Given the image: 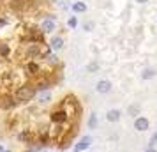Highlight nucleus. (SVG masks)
I'll use <instances>...</instances> for the list:
<instances>
[{
	"label": "nucleus",
	"instance_id": "obj_30",
	"mask_svg": "<svg viewBox=\"0 0 157 152\" xmlns=\"http://www.w3.org/2000/svg\"><path fill=\"white\" fill-rule=\"evenodd\" d=\"M6 150V147H4V143H0V152H4Z\"/></svg>",
	"mask_w": 157,
	"mask_h": 152
},
{
	"label": "nucleus",
	"instance_id": "obj_16",
	"mask_svg": "<svg viewBox=\"0 0 157 152\" xmlns=\"http://www.w3.org/2000/svg\"><path fill=\"white\" fill-rule=\"evenodd\" d=\"M37 103L39 104H48V103H51V99H53V95H51L50 90H44V92H37Z\"/></svg>",
	"mask_w": 157,
	"mask_h": 152
},
{
	"label": "nucleus",
	"instance_id": "obj_2",
	"mask_svg": "<svg viewBox=\"0 0 157 152\" xmlns=\"http://www.w3.org/2000/svg\"><path fill=\"white\" fill-rule=\"evenodd\" d=\"M25 74L30 76V78H37V80L46 76V72L43 71V65L39 64L37 60H27L25 62Z\"/></svg>",
	"mask_w": 157,
	"mask_h": 152
},
{
	"label": "nucleus",
	"instance_id": "obj_7",
	"mask_svg": "<svg viewBox=\"0 0 157 152\" xmlns=\"http://www.w3.org/2000/svg\"><path fill=\"white\" fill-rule=\"evenodd\" d=\"M16 106H18V101L14 99V95L13 94H2L0 95V108L2 110L11 111V110H14Z\"/></svg>",
	"mask_w": 157,
	"mask_h": 152
},
{
	"label": "nucleus",
	"instance_id": "obj_9",
	"mask_svg": "<svg viewBox=\"0 0 157 152\" xmlns=\"http://www.w3.org/2000/svg\"><path fill=\"white\" fill-rule=\"evenodd\" d=\"M92 145V136H88V134H85V136H81L74 143V147H72V152H85L88 147Z\"/></svg>",
	"mask_w": 157,
	"mask_h": 152
},
{
	"label": "nucleus",
	"instance_id": "obj_1",
	"mask_svg": "<svg viewBox=\"0 0 157 152\" xmlns=\"http://www.w3.org/2000/svg\"><path fill=\"white\" fill-rule=\"evenodd\" d=\"M13 95H14V99L18 101V104H27V103H30L37 95L36 85L34 83H23V85H20L13 92Z\"/></svg>",
	"mask_w": 157,
	"mask_h": 152
},
{
	"label": "nucleus",
	"instance_id": "obj_31",
	"mask_svg": "<svg viewBox=\"0 0 157 152\" xmlns=\"http://www.w3.org/2000/svg\"><path fill=\"white\" fill-rule=\"evenodd\" d=\"M4 152H13V150H7V149H6V150H4Z\"/></svg>",
	"mask_w": 157,
	"mask_h": 152
},
{
	"label": "nucleus",
	"instance_id": "obj_29",
	"mask_svg": "<svg viewBox=\"0 0 157 152\" xmlns=\"http://www.w3.org/2000/svg\"><path fill=\"white\" fill-rule=\"evenodd\" d=\"M136 2H138V4H147L148 0H136Z\"/></svg>",
	"mask_w": 157,
	"mask_h": 152
},
{
	"label": "nucleus",
	"instance_id": "obj_11",
	"mask_svg": "<svg viewBox=\"0 0 157 152\" xmlns=\"http://www.w3.org/2000/svg\"><path fill=\"white\" fill-rule=\"evenodd\" d=\"M134 129L138 131V133H145V131H148L150 129V120L147 119V117H143V115H140V117H136L134 119Z\"/></svg>",
	"mask_w": 157,
	"mask_h": 152
},
{
	"label": "nucleus",
	"instance_id": "obj_10",
	"mask_svg": "<svg viewBox=\"0 0 157 152\" xmlns=\"http://www.w3.org/2000/svg\"><path fill=\"white\" fill-rule=\"evenodd\" d=\"M36 142H37V145H39L41 149H44V147H48V145H51V136H50V131H48V129L39 131V133L36 134Z\"/></svg>",
	"mask_w": 157,
	"mask_h": 152
},
{
	"label": "nucleus",
	"instance_id": "obj_18",
	"mask_svg": "<svg viewBox=\"0 0 157 152\" xmlns=\"http://www.w3.org/2000/svg\"><path fill=\"white\" fill-rule=\"evenodd\" d=\"M97 126H99V119H97V113L95 111H92L90 115H88V119H86V127L90 131L97 129Z\"/></svg>",
	"mask_w": 157,
	"mask_h": 152
},
{
	"label": "nucleus",
	"instance_id": "obj_15",
	"mask_svg": "<svg viewBox=\"0 0 157 152\" xmlns=\"http://www.w3.org/2000/svg\"><path fill=\"white\" fill-rule=\"evenodd\" d=\"M43 60H44V64H48L50 67H57V65H60V60H58L57 53H53V51H50Z\"/></svg>",
	"mask_w": 157,
	"mask_h": 152
},
{
	"label": "nucleus",
	"instance_id": "obj_8",
	"mask_svg": "<svg viewBox=\"0 0 157 152\" xmlns=\"http://www.w3.org/2000/svg\"><path fill=\"white\" fill-rule=\"evenodd\" d=\"M34 85H36L37 92H44V90H50V88L55 85V80H53V78H50V76L46 74V76H43V78H39V80H37V83H34Z\"/></svg>",
	"mask_w": 157,
	"mask_h": 152
},
{
	"label": "nucleus",
	"instance_id": "obj_26",
	"mask_svg": "<svg viewBox=\"0 0 157 152\" xmlns=\"http://www.w3.org/2000/svg\"><path fill=\"white\" fill-rule=\"evenodd\" d=\"M83 29H85L86 32H88V30H92V29H94V23H92V21H90V23H85V25H83Z\"/></svg>",
	"mask_w": 157,
	"mask_h": 152
},
{
	"label": "nucleus",
	"instance_id": "obj_23",
	"mask_svg": "<svg viewBox=\"0 0 157 152\" xmlns=\"http://www.w3.org/2000/svg\"><path fill=\"white\" fill-rule=\"evenodd\" d=\"M101 69L99 62H90V64H86V72H90V74H94V72H97Z\"/></svg>",
	"mask_w": 157,
	"mask_h": 152
},
{
	"label": "nucleus",
	"instance_id": "obj_27",
	"mask_svg": "<svg viewBox=\"0 0 157 152\" xmlns=\"http://www.w3.org/2000/svg\"><path fill=\"white\" fill-rule=\"evenodd\" d=\"M7 23H9V20H7V18H0V29H2V27H6Z\"/></svg>",
	"mask_w": 157,
	"mask_h": 152
},
{
	"label": "nucleus",
	"instance_id": "obj_4",
	"mask_svg": "<svg viewBox=\"0 0 157 152\" xmlns=\"http://www.w3.org/2000/svg\"><path fill=\"white\" fill-rule=\"evenodd\" d=\"M41 53H43V46L41 44H27L25 53H23V58L36 60V58H41Z\"/></svg>",
	"mask_w": 157,
	"mask_h": 152
},
{
	"label": "nucleus",
	"instance_id": "obj_14",
	"mask_svg": "<svg viewBox=\"0 0 157 152\" xmlns=\"http://www.w3.org/2000/svg\"><path fill=\"white\" fill-rule=\"evenodd\" d=\"M48 48H50L53 53H58V51L64 48V39H62L60 36H53L51 41H50V44H48Z\"/></svg>",
	"mask_w": 157,
	"mask_h": 152
},
{
	"label": "nucleus",
	"instance_id": "obj_21",
	"mask_svg": "<svg viewBox=\"0 0 157 152\" xmlns=\"http://www.w3.org/2000/svg\"><path fill=\"white\" fill-rule=\"evenodd\" d=\"M71 7H72V13H76V14L86 13V4H85V2H74Z\"/></svg>",
	"mask_w": 157,
	"mask_h": 152
},
{
	"label": "nucleus",
	"instance_id": "obj_24",
	"mask_svg": "<svg viewBox=\"0 0 157 152\" xmlns=\"http://www.w3.org/2000/svg\"><path fill=\"white\" fill-rule=\"evenodd\" d=\"M67 27L69 29H76L78 27V16H69V20H67Z\"/></svg>",
	"mask_w": 157,
	"mask_h": 152
},
{
	"label": "nucleus",
	"instance_id": "obj_12",
	"mask_svg": "<svg viewBox=\"0 0 157 152\" xmlns=\"http://www.w3.org/2000/svg\"><path fill=\"white\" fill-rule=\"evenodd\" d=\"M95 90H97V94H109L113 90V83L109 80H99L95 83Z\"/></svg>",
	"mask_w": 157,
	"mask_h": 152
},
{
	"label": "nucleus",
	"instance_id": "obj_19",
	"mask_svg": "<svg viewBox=\"0 0 157 152\" xmlns=\"http://www.w3.org/2000/svg\"><path fill=\"white\" fill-rule=\"evenodd\" d=\"M127 113H129V117L136 119V117L141 115V106H140L138 103H132V104H129L127 106Z\"/></svg>",
	"mask_w": 157,
	"mask_h": 152
},
{
	"label": "nucleus",
	"instance_id": "obj_5",
	"mask_svg": "<svg viewBox=\"0 0 157 152\" xmlns=\"http://www.w3.org/2000/svg\"><path fill=\"white\" fill-rule=\"evenodd\" d=\"M41 30H43L44 34H53L57 30V16L55 14L46 16L43 20V23H41Z\"/></svg>",
	"mask_w": 157,
	"mask_h": 152
},
{
	"label": "nucleus",
	"instance_id": "obj_20",
	"mask_svg": "<svg viewBox=\"0 0 157 152\" xmlns=\"http://www.w3.org/2000/svg\"><path fill=\"white\" fill-rule=\"evenodd\" d=\"M141 78L143 80H154V78H157V71L152 67H145L141 72Z\"/></svg>",
	"mask_w": 157,
	"mask_h": 152
},
{
	"label": "nucleus",
	"instance_id": "obj_17",
	"mask_svg": "<svg viewBox=\"0 0 157 152\" xmlns=\"http://www.w3.org/2000/svg\"><path fill=\"white\" fill-rule=\"evenodd\" d=\"M122 119V111L118 108H113V110H109L106 113V120L108 122H118Z\"/></svg>",
	"mask_w": 157,
	"mask_h": 152
},
{
	"label": "nucleus",
	"instance_id": "obj_25",
	"mask_svg": "<svg viewBox=\"0 0 157 152\" xmlns=\"http://www.w3.org/2000/svg\"><path fill=\"white\" fill-rule=\"evenodd\" d=\"M157 145V131L150 136V140H148V147H155Z\"/></svg>",
	"mask_w": 157,
	"mask_h": 152
},
{
	"label": "nucleus",
	"instance_id": "obj_3",
	"mask_svg": "<svg viewBox=\"0 0 157 152\" xmlns=\"http://www.w3.org/2000/svg\"><path fill=\"white\" fill-rule=\"evenodd\" d=\"M50 120L51 124H55V126H65V124L71 120V117L67 115V111L64 108H53L50 113Z\"/></svg>",
	"mask_w": 157,
	"mask_h": 152
},
{
	"label": "nucleus",
	"instance_id": "obj_28",
	"mask_svg": "<svg viewBox=\"0 0 157 152\" xmlns=\"http://www.w3.org/2000/svg\"><path fill=\"white\" fill-rule=\"evenodd\" d=\"M145 152H157V149H155V147H147Z\"/></svg>",
	"mask_w": 157,
	"mask_h": 152
},
{
	"label": "nucleus",
	"instance_id": "obj_13",
	"mask_svg": "<svg viewBox=\"0 0 157 152\" xmlns=\"http://www.w3.org/2000/svg\"><path fill=\"white\" fill-rule=\"evenodd\" d=\"M0 80H2L4 87H13V85H16V74L13 71H4Z\"/></svg>",
	"mask_w": 157,
	"mask_h": 152
},
{
	"label": "nucleus",
	"instance_id": "obj_6",
	"mask_svg": "<svg viewBox=\"0 0 157 152\" xmlns=\"http://www.w3.org/2000/svg\"><path fill=\"white\" fill-rule=\"evenodd\" d=\"M16 140H18L20 143L30 145V143H34V142H36V133H34L32 129H21V131H18Z\"/></svg>",
	"mask_w": 157,
	"mask_h": 152
},
{
	"label": "nucleus",
	"instance_id": "obj_22",
	"mask_svg": "<svg viewBox=\"0 0 157 152\" xmlns=\"http://www.w3.org/2000/svg\"><path fill=\"white\" fill-rule=\"evenodd\" d=\"M0 57L2 58L11 57V46H9L7 43H0Z\"/></svg>",
	"mask_w": 157,
	"mask_h": 152
}]
</instances>
